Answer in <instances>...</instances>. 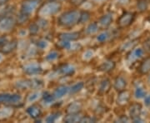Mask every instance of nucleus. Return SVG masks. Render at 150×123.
I'll return each instance as SVG.
<instances>
[{"instance_id":"obj_1","label":"nucleus","mask_w":150,"mask_h":123,"mask_svg":"<svg viewBox=\"0 0 150 123\" xmlns=\"http://www.w3.org/2000/svg\"><path fill=\"white\" fill-rule=\"evenodd\" d=\"M79 13L78 11L71 10L65 12L59 16L58 24L62 27H73L78 23L79 18Z\"/></svg>"},{"instance_id":"obj_2","label":"nucleus","mask_w":150,"mask_h":123,"mask_svg":"<svg viewBox=\"0 0 150 123\" xmlns=\"http://www.w3.org/2000/svg\"><path fill=\"white\" fill-rule=\"evenodd\" d=\"M61 8V6L59 4V2L52 1L44 5L39 9L38 14L41 17H48L52 16L55 13H57Z\"/></svg>"},{"instance_id":"obj_3","label":"nucleus","mask_w":150,"mask_h":123,"mask_svg":"<svg viewBox=\"0 0 150 123\" xmlns=\"http://www.w3.org/2000/svg\"><path fill=\"white\" fill-rule=\"evenodd\" d=\"M39 0H24L21 5V13L29 16L38 8Z\"/></svg>"},{"instance_id":"obj_4","label":"nucleus","mask_w":150,"mask_h":123,"mask_svg":"<svg viewBox=\"0 0 150 123\" xmlns=\"http://www.w3.org/2000/svg\"><path fill=\"white\" fill-rule=\"evenodd\" d=\"M22 97L17 93H1L0 94V103L7 104H16L21 102Z\"/></svg>"},{"instance_id":"obj_5","label":"nucleus","mask_w":150,"mask_h":123,"mask_svg":"<svg viewBox=\"0 0 150 123\" xmlns=\"http://www.w3.org/2000/svg\"><path fill=\"white\" fill-rule=\"evenodd\" d=\"M135 18V14L134 13L126 12L122 14L118 19V25L120 27H127L130 26Z\"/></svg>"},{"instance_id":"obj_6","label":"nucleus","mask_w":150,"mask_h":123,"mask_svg":"<svg viewBox=\"0 0 150 123\" xmlns=\"http://www.w3.org/2000/svg\"><path fill=\"white\" fill-rule=\"evenodd\" d=\"M15 26V20L12 17H5L0 20V32L11 31Z\"/></svg>"},{"instance_id":"obj_7","label":"nucleus","mask_w":150,"mask_h":123,"mask_svg":"<svg viewBox=\"0 0 150 123\" xmlns=\"http://www.w3.org/2000/svg\"><path fill=\"white\" fill-rule=\"evenodd\" d=\"M141 112H142V105L140 103H134L130 107L129 115L134 122H142V120L140 119Z\"/></svg>"},{"instance_id":"obj_8","label":"nucleus","mask_w":150,"mask_h":123,"mask_svg":"<svg viewBox=\"0 0 150 123\" xmlns=\"http://www.w3.org/2000/svg\"><path fill=\"white\" fill-rule=\"evenodd\" d=\"M23 72L28 75H37L40 74L43 72V69L39 65L29 64L23 67Z\"/></svg>"},{"instance_id":"obj_9","label":"nucleus","mask_w":150,"mask_h":123,"mask_svg":"<svg viewBox=\"0 0 150 123\" xmlns=\"http://www.w3.org/2000/svg\"><path fill=\"white\" fill-rule=\"evenodd\" d=\"M144 55V50L142 48H136L131 51L128 55V62L132 63L138 59L141 58Z\"/></svg>"},{"instance_id":"obj_10","label":"nucleus","mask_w":150,"mask_h":123,"mask_svg":"<svg viewBox=\"0 0 150 123\" xmlns=\"http://www.w3.org/2000/svg\"><path fill=\"white\" fill-rule=\"evenodd\" d=\"M28 114L33 119H37L38 118L41 114H42V110L39 106H38L36 104H33L32 106H30L29 107H28L27 109Z\"/></svg>"},{"instance_id":"obj_11","label":"nucleus","mask_w":150,"mask_h":123,"mask_svg":"<svg viewBox=\"0 0 150 123\" xmlns=\"http://www.w3.org/2000/svg\"><path fill=\"white\" fill-rule=\"evenodd\" d=\"M60 40H65V41H75L79 38V32H63L60 33L59 36Z\"/></svg>"},{"instance_id":"obj_12","label":"nucleus","mask_w":150,"mask_h":123,"mask_svg":"<svg viewBox=\"0 0 150 123\" xmlns=\"http://www.w3.org/2000/svg\"><path fill=\"white\" fill-rule=\"evenodd\" d=\"M127 86V82L126 80L123 78V77L119 76V77H117L115 78V81H114V88L116 91H118V92L125 90Z\"/></svg>"},{"instance_id":"obj_13","label":"nucleus","mask_w":150,"mask_h":123,"mask_svg":"<svg viewBox=\"0 0 150 123\" xmlns=\"http://www.w3.org/2000/svg\"><path fill=\"white\" fill-rule=\"evenodd\" d=\"M59 72L61 75L64 76H72L74 74L75 67L74 66L69 64L63 65L59 68Z\"/></svg>"},{"instance_id":"obj_14","label":"nucleus","mask_w":150,"mask_h":123,"mask_svg":"<svg viewBox=\"0 0 150 123\" xmlns=\"http://www.w3.org/2000/svg\"><path fill=\"white\" fill-rule=\"evenodd\" d=\"M129 98H130V93H129L128 91H120L119 92V95L118 96V105H121V106H123L125 104H127L128 102L129 101Z\"/></svg>"},{"instance_id":"obj_15","label":"nucleus","mask_w":150,"mask_h":123,"mask_svg":"<svg viewBox=\"0 0 150 123\" xmlns=\"http://www.w3.org/2000/svg\"><path fill=\"white\" fill-rule=\"evenodd\" d=\"M83 116H82L80 112H75V113H69L68 116H66L64 117L65 122H80L81 119Z\"/></svg>"},{"instance_id":"obj_16","label":"nucleus","mask_w":150,"mask_h":123,"mask_svg":"<svg viewBox=\"0 0 150 123\" xmlns=\"http://www.w3.org/2000/svg\"><path fill=\"white\" fill-rule=\"evenodd\" d=\"M115 67V63L112 61H106L104 63H103L102 64L100 65L98 69L101 72H108L114 69Z\"/></svg>"},{"instance_id":"obj_17","label":"nucleus","mask_w":150,"mask_h":123,"mask_svg":"<svg viewBox=\"0 0 150 123\" xmlns=\"http://www.w3.org/2000/svg\"><path fill=\"white\" fill-rule=\"evenodd\" d=\"M111 88V82H110V80L108 79V78H105L100 82V85H99V93L101 94H105L107 93L108 91L110 90Z\"/></svg>"},{"instance_id":"obj_18","label":"nucleus","mask_w":150,"mask_h":123,"mask_svg":"<svg viewBox=\"0 0 150 123\" xmlns=\"http://www.w3.org/2000/svg\"><path fill=\"white\" fill-rule=\"evenodd\" d=\"M17 47V42L16 41H13L9 43H5L2 46V53L8 54L10 53L11 52H13Z\"/></svg>"},{"instance_id":"obj_19","label":"nucleus","mask_w":150,"mask_h":123,"mask_svg":"<svg viewBox=\"0 0 150 123\" xmlns=\"http://www.w3.org/2000/svg\"><path fill=\"white\" fill-rule=\"evenodd\" d=\"M112 22V14H105L100 18L98 24L102 27H108Z\"/></svg>"},{"instance_id":"obj_20","label":"nucleus","mask_w":150,"mask_h":123,"mask_svg":"<svg viewBox=\"0 0 150 123\" xmlns=\"http://www.w3.org/2000/svg\"><path fill=\"white\" fill-rule=\"evenodd\" d=\"M69 91V87L67 86H59L54 93V96L55 98H61L64 96Z\"/></svg>"},{"instance_id":"obj_21","label":"nucleus","mask_w":150,"mask_h":123,"mask_svg":"<svg viewBox=\"0 0 150 123\" xmlns=\"http://www.w3.org/2000/svg\"><path fill=\"white\" fill-rule=\"evenodd\" d=\"M139 71L141 74H147L150 72V57L147 58L140 65Z\"/></svg>"},{"instance_id":"obj_22","label":"nucleus","mask_w":150,"mask_h":123,"mask_svg":"<svg viewBox=\"0 0 150 123\" xmlns=\"http://www.w3.org/2000/svg\"><path fill=\"white\" fill-rule=\"evenodd\" d=\"M82 108V105L79 102H73L71 103L69 106L67 108V112L68 113H75L79 112Z\"/></svg>"},{"instance_id":"obj_23","label":"nucleus","mask_w":150,"mask_h":123,"mask_svg":"<svg viewBox=\"0 0 150 123\" xmlns=\"http://www.w3.org/2000/svg\"><path fill=\"white\" fill-rule=\"evenodd\" d=\"M17 87L20 88L22 90L32 88V82L31 80H20L17 82Z\"/></svg>"},{"instance_id":"obj_24","label":"nucleus","mask_w":150,"mask_h":123,"mask_svg":"<svg viewBox=\"0 0 150 123\" xmlns=\"http://www.w3.org/2000/svg\"><path fill=\"white\" fill-rule=\"evenodd\" d=\"M137 8L139 12L143 13L148 9L149 8V2L148 0H138L137 2Z\"/></svg>"},{"instance_id":"obj_25","label":"nucleus","mask_w":150,"mask_h":123,"mask_svg":"<svg viewBox=\"0 0 150 123\" xmlns=\"http://www.w3.org/2000/svg\"><path fill=\"white\" fill-rule=\"evenodd\" d=\"M98 31V24L97 22H92V23H90V24L87 27V28H86V32H87V34H89V35L94 34V33H96Z\"/></svg>"},{"instance_id":"obj_26","label":"nucleus","mask_w":150,"mask_h":123,"mask_svg":"<svg viewBox=\"0 0 150 123\" xmlns=\"http://www.w3.org/2000/svg\"><path fill=\"white\" fill-rule=\"evenodd\" d=\"M90 18V13L87 11H83L79 13V18L78 23H84L89 20Z\"/></svg>"},{"instance_id":"obj_27","label":"nucleus","mask_w":150,"mask_h":123,"mask_svg":"<svg viewBox=\"0 0 150 123\" xmlns=\"http://www.w3.org/2000/svg\"><path fill=\"white\" fill-rule=\"evenodd\" d=\"M13 114V110L11 108H2L0 110V119H5L9 117Z\"/></svg>"},{"instance_id":"obj_28","label":"nucleus","mask_w":150,"mask_h":123,"mask_svg":"<svg viewBox=\"0 0 150 123\" xmlns=\"http://www.w3.org/2000/svg\"><path fill=\"white\" fill-rule=\"evenodd\" d=\"M42 98H43V101L44 103L46 104H50L52 102H54L55 97H54V94H51L49 92H44L43 95L42 96Z\"/></svg>"},{"instance_id":"obj_29","label":"nucleus","mask_w":150,"mask_h":123,"mask_svg":"<svg viewBox=\"0 0 150 123\" xmlns=\"http://www.w3.org/2000/svg\"><path fill=\"white\" fill-rule=\"evenodd\" d=\"M84 86L83 82H77L74 85H73L69 88V91L71 93H77L79 91H80Z\"/></svg>"},{"instance_id":"obj_30","label":"nucleus","mask_w":150,"mask_h":123,"mask_svg":"<svg viewBox=\"0 0 150 123\" xmlns=\"http://www.w3.org/2000/svg\"><path fill=\"white\" fill-rule=\"evenodd\" d=\"M134 95L136 96V98H144L146 96V91L145 90L141 87V86H138L135 90V92H134Z\"/></svg>"},{"instance_id":"obj_31","label":"nucleus","mask_w":150,"mask_h":123,"mask_svg":"<svg viewBox=\"0 0 150 123\" xmlns=\"http://www.w3.org/2000/svg\"><path fill=\"white\" fill-rule=\"evenodd\" d=\"M60 115H61V112H59L51 113L49 116H48V117L46 118L45 121H46L47 122H56V120H57L58 118H59Z\"/></svg>"},{"instance_id":"obj_32","label":"nucleus","mask_w":150,"mask_h":123,"mask_svg":"<svg viewBox=\"0 0 150 123\" xmlns=\"http://www.w3.org/2000/svg\"><path fill=\"white\" fill-rule=\"evenodd\" d=\"M108 38H109V33H108V32H101V33L97 37V39H98V42L103 43V42L107 41L108 39Z\"/></svg>"},{"instance_id":"obj_33","label":"nucleus","mask_w":150,"mask_h":123,"mask_svg":"<svg viewBox=\"0 0 150 123\" xmlns=\"http://www.w3.org/2000/svg\"><path fill=\"white\" fill-rule=\"evenodd\" d=\"M59 53H57V52H55V51H53V52H50L46 56V60L47 61H54V60H56V59L59 58Z\"/></svg>"},{"instance_id":"obj_34","label":"nucleus","mask_w":150,"mask_h":123,"mask_svg":"<svg viewBox=\"0 0 150 123\" xmlns=\"http://www.w3.org/2000/svg\"><path fill=\"white\" fill-rule=\"evenodd\" d=\"M58 46L60 48H63V49H69L71 48V43L69 41L60 40V42L58 43Z\"/></svg>"},{"instance_id":"obj_35","label":"nucleus","mask_w":150,"mask_h":123,"mask_svg":"<svg viewBox=\"0 0 150 123\" xmlns=\"http://www.w3.org/2000/svg\"><path fill=\"white\" fill-rule=\"evenodd\" d=\"M40 92H33L31 93L28 97V102H35L36 100H38V98L40 96Z\"/></svg>"},{"instance_id":"obj_36","label":"nucleus","mask_w":150,"mask_h":123,"mask_svg":"<svg viewBox=\"0 0 150 123\" xmlns=\"http://www.w3.org/2000/svg\"><path fill=\"white\" fill-rule=\"evenodd\" d=\"M136 44L135 41H131V42H128L126 43L123 47H122V50L124 51V50H131L132 48H134V46Z\"/></svg>"},{"instance_id":"obj_37","label":"nucleus","mask_w":150,"mask_h":123,"mask_svg":"<svg viewBox=\"0 0 150 123\" xmlns=\"http://www.w3.org/2000/svg\"><path fill=\"white\" fill-rule=\"evenodd\" d=\"M38 30H39V26L36 23H33L29 27V32L31 34H36L38 32Z\"/></svg>"},{"instance_id":"obj_38","label":"nucleus","mask_w":150,"mask_h":123,"mask_svg":"<svg viewBox=\"0 0 150 123\" xmlns=\"http://www.w3.org/2000/svg\"><path fill=\"white\" fill-rule=\"evenodd\" d=\"M96 121V119L88 116H83L82 119H81L80 122H94Z\"/></svg>"},{"instance_id":"obj_39","label":"nucleus","mask_w":150,"mask_h":123,"mask_svg":"<svg viewBox=\"0 0 150 123\" xmlns=\"http://www.w3.org/2000/svg\"><path fill=\"white\" fill-rule=\"evenodd\" d=\"M28 18H29V16L25 15V14H23V13H20V15H19V17H18V20L19 22L23 23V22H25L26 21H28Z\"/></svg>"},{"instance_id":"obj_40","label":"nucleus","mask_w":150,"mask_h":123,"mask_svg":"<svg viewBox=\"0 0 150 123\" xmlns=\"http://www.w3.org/2000/svg\"><path fill=\"white\" fill-rule=\"evenodd\" d=\"M87 0H70V3L74 6H80L83 4Z\"/></svg>"},{"instance_id":"obj_41","label":"nucleus","mask_w":150,"mask_h":123,"mask_svg":"<svg viewBox=\"0 0 150 123\" xmlns=\"http://www.w3.org/2000/svg\"><path fill=\"white\" fill-rule=\"evenodd\" d=\"M37 46L39 48L43 49V48H45L48 46V43L46 41H44V40H39V41H38Z\"/></svg>"},{"instance_id":"obj_42","label":"nucleus","mask_w":150,"mask_h":123,"mask_svg":"<svg viewBox=\"0 0 150 123\" xmlns=\"http://www.w3.org/2000/svg\"><path fill=\"white\" fill-rule=\"evenodd\" d=\"M93 56V53L92 51H87L85 53L83 54V58L85 60H89L91 59Z\"/></svg>"},{"instance_id":"obj_43","label":"nucleus","mask_w":150,"mask_h":123,"mask_svg":"<svg viewBox=\"0 0 150 123\" xmlns=\"http://www.w3.org/2000/svg\"><path fill=\"white\" fill-rule=\"evenodd\" d=\"M129 117H127L126 116H121V117H118V120H117V122H129Z\"/></svg>"},{"instance_id":"obj_44","label":"nucleus","mask_w":150,"mask_h":123,"mask_svg":"<svg viewBox=\"0 0 150 123\" xmlns=\"http://www.w3.org/2000/svg\"><path fill=\"white\" fill-rule=\"evenodd\" d=\"M144 102H145V105H146L147 107H150V95L145 96Z\"/></svg>"},{"instance_id":"obj_45","label":"nucleus","mask_w":150,"mask_h":123,"mask_svg":"<svg viewBox=\"0 0 150 123\" xmlns=\"http://www.w3.org/2000/svg\"><path fill=\"white\" fill-rule=\"evenodd\" d=\"M5 43H7V38H6L5 37L0 38V47H2Z\"/></svg>"},{"instance_id":"obj_46","label":"nucleus","mask_w":150,"mask_h":123,"mask_svg":"<svg viewBox=\"0 0 150 123\" xmlns=\"http://www.w3.org/2000/svg\"><path fill=\"white\" fill-rule=\"evenodd\" d=\"M129 0H118V4H122V5H125L129 3Z\"/></svg>"},{"instance_id":"obj_47","label":"nucleus","mask_w":150,"mask_h":123,"mask_svg":"<svg viewBox=\"0 0 150 123\" xmlns=\"http://www.w3.org/2000/svg\"><path fill=\"white\" fill-rule=\"evenodd\" d=\"M8 2V0H0V5H3V4H4L5 3Z\"/></svg>"},{"instance_id":"obj_48","label":"nucleus","mask_w":150,"mask_h":123,"mask_svg":"<svg viewBox=\"0 0 150 123\" xmlns=\"http://www.w3.org/2000/svg\"><path fill=\"white\" fill-rule=\"evenodd\" d=\"M97 2H103V1H104V0H95Z\"/></svg>"},{"instance_id":"obj_49","label":"nucleus","mask_w":150,"mask_h":123,"mask_svg":"<svg viewBox=\"0 0 150 123\" xmlns=\"http://www.w3.org/2000/svg\"><path fill=\"white\" fill-rule=\"evenodd\" d=\"M52 1H55V2H59V1H62V0H52Z\"/></svg>"},{"instance_id":"obj_50","label":"nucleus","mask_w":150,"mask_h":123,"mask_svg":"<svg viewBox=\"0 0 150 123\" xmlns=\"http://www.w3.org/2000/svg\"><path fill=\"white\" fill-rule=\"evenodd\" d=\"M149 84H150V75L149 77Z\"/></svg>"},{"instance_id":"obj_51","label":"nucleus","mask_w":150,"mask_h":123,"mask_svg":"<svg viewBox=\"0 0 150 123\" xmlns=\"http://www.w3.org/2000/svg\"><path fill=\"white\" fill-rule=\"evenodd\" d=\"M1 59H2V56L0 55V61H1Z\"/></svg>"},{"instance_id":"obj_52","label":"nucleus","mask_w":150,"mask_h":123,"mask_svg":"<svg viewBox=\"0 0 150 123\" xmlns=\"http://www.w3.org/2000/svg\"><path fill=\"white\" fill-rule=\"evenodd\" d=\"M149 21H150V17H149Z\"/></svg>"}]
</instances>
